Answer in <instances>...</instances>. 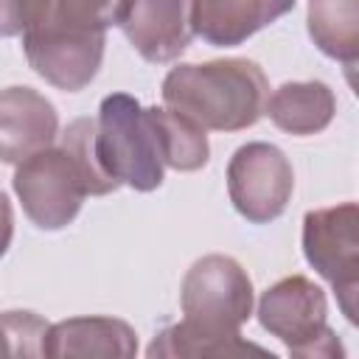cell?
I'll return each instance as SVG.
<instances>
[{
	"label": "cell",
	"instance_id": "cell-1",
	"mask_svg": "<svg viewBox=\"0 0 359 359\" xmlns=\"http://www.w3.org/2000/svg\"><path fill=\"white\" fill-rule=\"evenodd\" d=\"M252 280L236 258L222 252L196 258L180 286L182 320L163 328L146 348V356L199 359L266 353V348L241 337V325L252 317Z\"/></svg>",
	"mask_w": 359,
	"mask_h": 359
},
{
	"label": "cell",
	"instance_id": "cell-2",
	"mask_svg": "<svg viewBox=\"0 0 359 359\" xmlns=\"http://www.w3.org/2000/svg\"><path fill=\"white\" fill-rule=\"evenodd\" d=\"M129 0H50L45 20L22 34L31 70L65 93L84 90L101 70L107 28L121 25Z\"/></svg>",
	"mask_w": 359,
	"mask_h": 359
},
{
	"label": "cell",
	"instance_id": "cell-3",
	"mask_svg": "<svg viewBox=\"0 0 359 359\" xmlns=\"http://www.w3.org/2000/svg\"><path fill=\"white\" fill-rule=\"evenodd\" d=\"M163 104L205 132H241L258 123L269 81L252 59H210L177 65L160 87Z\"/></svg>",
	"mask_w": 359,
	"mask_h": 359
},
{
	"label": "cell",
	"instance_id": "cell-4",
	"mask_svg": "<svg viewBox=\"0 0 359 359\" xmlns=\"http://www.w3.org/2000/svg\"><path fill=\"white\" fill-rule=\"evenodd\" d=\"M95 154L101 168L121 185L140 194L163 185L165 163L151 109L129 93H112L98 107Z\"/></svg>",
	"mask_w": 359,
	"mask_h": 359
},
{
	"label": "cell",
	"instance_id": "cell-5",
	"mask_svg": "<svg viewBox=\"0 0 359 359\" xmlns=\"http://www.w3.org/2000/svg\"><path fill=\"white\" fill-rule=\"evenodd\" d=\"M258 323L297 359H342L345 348L328 325L325 292L306 275L272 283L258 300Z\"/></svg>",
	"mask_w": 359,
	"mask_h": 359
},
{
	"label": "cell",
	"instance_id": "cell-6",
	"mask_svg": "<svg viewBox=\"0 0 359 359\" xmlns=\"http://www.w3.org/2000/svg\"><path fill=\"white\" fill-rule=\"evenodd\" d=\"M303 255L334 289L348 323H356L359 297V208L342 202L303 216Z\"/></svg>",
	"mask_w": 359,
	"mask_h": 359
},
{
	"label": "cell",
	"instance_id": "cell-7",
	"mask_svg": "<svg viewBox=\"0 0 359 359\" xmlns=\"http://www.w3.org/2000/svg\"><path fill=\"white\" fill-rule=\"evenodd\" d=\"M11 188L22 213L39 230H65L90 196L79 163L62 146H48L17 163Z\"/></svg>",
	"mask_w": 359,
	"mask_h": 359
},
{
	"label": "cell",
	"instance_id": "cell-8",
	"mask_svg": "<svg viewBox=\"0 0 359 359\" xmlns=\"http://www.w3.org/2000/svg\"><path fill=\"white\" fill-rule=\"evenodd\" d=\"M294 171L289 157L266 140L244 143L227 163V196L250 224H269L289 208Z\"/></svg>",
	"mask_w": 359,
	"mask_h": 359
},
{
	"label": "cell",
	"instance_id": "cell-9",
	"mask_svg": "<svg viewBox=\"0 0 359 359\" xmlns=\"http://www.w3.org/2000/svg\"><path fill=\"white\" fill-rule=\"evenodd\" d=\"M121 31L146 62H177L196 36L194 0H129Z\"/></svg>",
	"mask_w": 359,
	"mask_h": 359
},
{
	"label": "cell",
	"instance_id": "cell-10",
	"mask_svg": "<svg viewBox=\"0 0 359 359\" xmlns=\"http://www.w3.org/2000/svg\"><path fill=\"white\" fill-rule=\"evenodd\" d=\"M59 137L56 107L34 87L0 90V163L17 165L25 157L53 146Z\"/></svg>",
	"mask_w": 359,
	"mask_h": 359
},
{
	"label": "cell",
	"instance_id": "cell-11",
	"mask_svg": "<svg viewBox=\"0 0 359 359\" xmlns=\"http://www.w3.org/2000/svg\"><path fill=\"white\" fill-rule=\"evenodd\" d=\"M137 353V334L118 317H67L48 325L42 356L50 359H129Z\"/></svg>",
	"mask_w": 359,
	"mask_h": 359
},
{
	"label": "cell",
	"instance_id": "cell-12",
	"mask_svg": "<svg viewBox=\"0 0 359 359\" xmlns=\"http://www.w3.org/2000/svg\"><path fill=\"white\" fill-rule=\"evenodd\" d=\"M294 3L297 0H194V34L213 48H236L289 14Z\"/></svg>",
	"mask_w": 359,
	"mask_h": 359
},
{
	"label": "cell",
	"instance_id": "cell-13",
	"mask_svg": "<svg viewBox=\"0 0 359 359\" xmlns=\"http://www.w3.org/2000/svg\"><path fill=\"white\" fill-rule=\"evenodd\" d=\"M264 115L280 132L309 137L328 129L337 115V98L325 81H286L266 95Z\"/></svg>",
	"mask_w": 359,
	"mask_h": 359
},
{
	"label": "cell",
	"instance_id": "cell-14",
	"mask_svg": "<svg viewBox=\"0 0 359 359\" xmlns=\"http://www.w3.org/2000/svg\"><path fill=\"white\" fill-rule=\"evenodd\" d=\"M311 42L334 62L353 67L359 59V0H309Z\"/></svg>",
	"mask_w": 359,
	"mask_h": 359
},
{
	"label": "cell",
	"instance_id": "cell-15",
	"mask_svg": "<svg viewBox=\"0 0 359 359\" xmlns=\"http://www.w3.org/2000/svg\"><path fill=\"white\" fill-rule=\"evenodd\" d=\"M149 109H151V121L160 137L163 163L182 174L205 168L210 160V143H208L205 129L168 107H149Z\"/></svg>",
	"mask_w": 359,
	"mask_h": 359
},
{
	"label": "cell",
	"instance_id": "cell-16",
	"mask_svg": "<svg viewBox=\"0 0 359 359\" xmlns=\"http://www.w3.org/2000/svg\"><path fill=\"white\" fill-rule=\"evenodd\" d=\"M59 146L79 163V168H81V174L87 180L90 196H107V194L121 188V182H115L98 163V154H95V121L93 118H76L73 123H67V129L59 135Z\"/></svg>",
	"mask_w": 359,
	"mask_h": 359
},
{
	"label": "cell",
	"instance_id": "cell-17",
	"mask_svg": "<svg viewBox=\"0 0 359 359\" xmlns=\"http://www.w3.org/2000/svg\"><path fill=\"white\" fill-rule=\"evenodd\" d=\"M48 323L36 311L0 314V356H42Z\"/></svg>",
	"mask_w": 359,
	"mask_h": 359
},
{
	"label": "cell",
	"instance_id": "cell-18",
	"mask_svg": "<svg viewBox=\"0 0 359 359\" xmlns=\"http://www.w3.org/2000/svg\"><path fill=\"white\" fill-rule=\"evenodd\" d=\"M50 8V0H0V36H22L39 25Z\"/></svg>",
	"mask_w": 359,
	"mask_h": 359
},
{
	"label": "cell",
	"instance_id": "cell-19",
	"mask_svg": "<svg viewBox=\"0 0 359 359\" xmlns=\"http://www.w3.org/2000/svg\"><path fill=\"white\" fill-rule=\"evenodd\" d=\"M11 238H14V210H11L8 196L0 191V258L8 252Z\"/></svg>",
	"mask_w": 359,
	"mask_h": 359
}]
</instances>
